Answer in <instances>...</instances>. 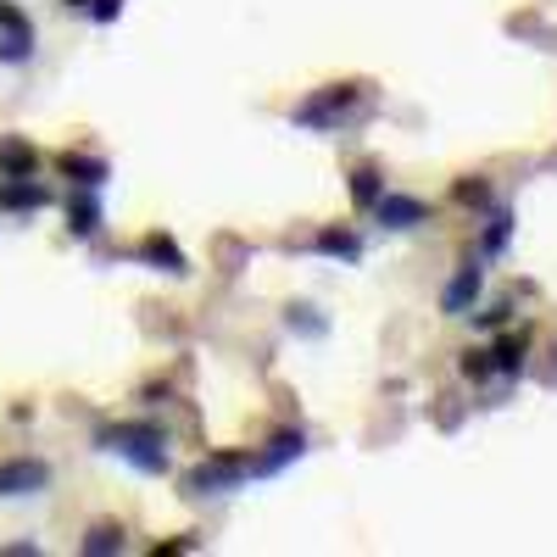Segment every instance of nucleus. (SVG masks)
Listing matches in <instances>:
<instances>
[{"mask_svg": "<svg viewBox=\"0 0 557 557\" xmlns=\"http://www.w3.org/2000/svg\"><path fill=\"white\" fill-rule=\"evenodd\" d=\"M62 7H78V12H89V7H96V0H62Z\"/></svg>", "mask_w": 557, "mask_h": 557, "instance_id": "24", "label": "nucleus"}, {"mask_svg": "<svg viewBox=\"0 0 557 557\" xmlns=\"http://www.w3.org/2000/svg\"><path fill=\"white\" fill-rule=\"evenodd\" d=\"M123 12V0H96V7H89V17H96V23H112Z\"/></svg>", "mask_w": 557, "mask_h": 557, "instance_id": "22", "label": "nucleus"}, {"mask_svg": "<svg viewBox=\"0 0 557 557\" xmlns=\"http://www.w3.org/2000/svg\"><path fill=\"white\" fill-rule=\"evenodd\" d=\"M134 257H139V262H151V268H162V273H190V262H184V251H178L168 235H146Z\"/></svg>", "mask_w": 557, "mask_h": 557, "instance_id": "14", "label": "nucleus"}, {"mask_svg": "<svg viewBox=\"0 0 557 557\" xmlns=\"http://www.w3.org/2000/svg\"><path fill=\"white\" fill-rule=\"evenodd\" d=\"M318 251H323V257H341V262H357V257H362V240L351 235V228H323Z\"/></svg>", "mask_w": 557, "mask_h": 557, "instance_id": "17", "label": "nucleus"}, {"mask_svg": "<svg viewBox=\"0 0 557 557\" xmlns=\"http://www.w3.org/2000/svg\"><path fill=\"white\" fill-rule=\"evenodd\" d=\"M51 207V190L39 178H0V212H39Z\"/></svg>", "mask_w": 557, "mask_h": 557, "instance_id": "9", "label": "nucleus"}, {"mask_svg": "<svg viewBox=\"0 0 557 557\" xmlns=\"http://www.w3.org/2000/svg\"><path fill=\"white\" fill-rule=\"evenodd\" d=\"M457 201L474 207V212H485V207H491V184H485V178H457Z\"/></svg>", "mask_w": 557, "mask_h": 557, "instance_id": "19", "label": "nucleus"}, {"mask_svg": "<svg viewBox=\"0 0 557 557\" xmlns=\"http://www.w3.org/2000/svg\"><path fill=\"white\" fill-rule=\"evenodd\" d=\"M67 178H73V190H101V184L112 178V168L101 162V157H84V151H67L62 162H57Z\"/></svg>", "mask_w": 557, "mask_h": 557, "instance_id": "12", "label": "nucleus"}, {"mask_svg": "<svg viewBox=\"0 0 557 557\" xmlns=\"http://www.w3.org/2000/svg\"><path fill=\"white\" fill-rule=\"evenodd\" d=\"M480 290H485V268L469 257V262L451 273V285L441 290V312H446V318H469L474 301H480Z\"/></svg>", "mask_w": 557, "mask_h": 557, "instance_id": "4", "label": "nucleus"}, {"mask_svg": "<svg viewBox=\"0 0 557 557\" xmlns=\"http://www.w3.org/2000/svg\"><path fill=\"white\" fill-rule=\"evenodd\" d=\"M524 362H530V335H502V341L491 346V368H496L502 380L524 374Z\"/></svg>", "mask_w": 557, "mask_h": 557, "instance_id": "13", "label": "nucleus"}, {"mask_svg": "<svg viewBox=\"0 0 557 557\" xmlns=\"http://www.w3.org/2000/svg\"><path fill=\"white\" fill-rule=\"evenodd\" d=\"M507 240H513V212L496 207V212L485 218V228H480V251H485V257H502Z\"/></svg>", "mask_w": 557, "mask_h": 557, "instance_id": "16", "label": "nucleus"}, {"mask_svg": "<svg viewBox=\"0 0 557 557\" xmlns=\"http://www.w3.org/2000/svg\"><path fill=\"white\" fill-rule=\"evenodd\" d=\"M507 312H513V307L496 301V307H485V312H480V323H485V330H496V323H507Z\"/></svg>", "mask_w": 557, "mask_h": 557, "instance_id": "23", "label": "nucleus"}, {"mask_svg": "<svg viewBox=\"0 0 557 557\" xmlns=\"http://www.w3.org/2000/svg\"><path fill=\"white\" fill-rule=\"evenodd\" d=\"M128 541H123V524H96L84 541H78V552H89V557H112V552H123Z\"/></svg>", "mask_w": 557, "mask_h": 557, "instance_id": "18", "label": "nucleus"}, {"mask_svg": "<svg viewBox=\"0 0 557 557\" xmlns=\"http://www.w3.org/2000/svg\"><path fill=\"white\" fill-rule=\"evenodd\" d=\"M39 173V151L28 146L23 134L12 139H0V178H34Z\"/></svg>", "mask_w": 557, "mask_h": 557, "instance_id": "11", "label": "nucleus"}, {"mask_svg": "<svg viewBox=\"0 0 557 557\" xmlns=\"http://www.w3.org/2000/svg\"><path fill=\"white\" fill-rule=\"evenodd\" d=\"M357 96H362V84H323L312 101H301V107L290 112V123H296V128H318V134H330V128H341V123H346V112L357 107Z\"/></svg>", "mask_w": 557, "mask_h": 557, "instance_id": "2", "label": "nucleus"}, {"mask_svg": "<svg viewBox=\"0 0 557 557\" xmlns=\"http://www.w3.org/2000/svg\"><path fill=\"white\" fill-rule=\"evenodd\" d=\"M246 480H251V469L240 457H207L201 469L184 474V491L190 496H228V491H240Z\"/></svg>", "mask_w": 557, "mask_h": 557, "instance_id": "3", "label": "nucleus"}, {"mask_svg": "<svg viewBox=\"0 0 557 557\" xmlns=\"http://www.w3.org/2000/svg\"><path fill=\"white\" fill-rule=\"evenodd\" d=\"M385 196V178H380V168L374 162H357L351 168V201L362 207V212H374V201Z\"/></svg>", "mask_w": 557, "mask_h": 557, "instance_id": "15", "label": "nucleus"}, {"mask_svg": "<svg viewBox=\"0 0 557 557\" xmlns=\"http://www.w3.org/2000/svg\"><path fill=\"white\" fill-rule=\"evenodd\" d=\"M374 218H380V228H391V235H407V228L430 223V201L401 196V190H385V196L374 201Z\"/></svg>", "mask_w": 557, "mask_h": 557, "instance_id": "5", "label": "nucleus"}, {"mask_svg": "<svg viewBox=\"0 0 557 557\" xmlns=\"http://www.w3.org/2000/svg\"><path fill=\"white\" fill-rule=\"evenodd\" d=\"M462 374H469V380H485V374H491V351H469V357H462Z\"/></svg>", "mask_w": 557, "mask_h": 557, "instance_id": "21", "label": "nucleus"}, {"mask_svg": "<svg viewBox=\"0 0 557 557\" xmlns=\"http://www.w3.org/2000/svg\"><path fill=\"white\" fill-rule=\"evenodd\" d=\"M101 223H107V212H101V196H96V190H78V196L67 201V228H73L78 240L101 235Z\"/></svg>", "mask_w": 557, "mask_h": 557, "instance_id": "10", "label": "nucleus"}, {"mask_svg": "<svg viewBox=\"0 0 557 557\" xmlns=\"http://www.w3.org/2000/svg\"><path fill=\"white\" fill-rule=\"evenodd\" d=\"M51 485V469H45L39 457H12V462H0V502L7 496H34Z\"/></svg>", "mask_w": 557, "mask_h": 557, "instance_id": "8", "label": "nucleus"}, {"mask_svg": "<svg viewBox=\"0 0 557 557\" xmlns=\"http://www.w3.org/2000/svg\"><path fill=\"white\" fill-rule=\"evenodd\" d=\"M101 451L123 457L128 469H139V474H168L173 469L168 435L157 424H112V430H101Z\"/></svg>", "mask_w": 557, "mask_h": 557, "instance_id": "1", "label": "nucleus"}, {"mask_svg": "<svg viewBox=\"0 0 557 557\" xmlns=\"http://www.w3.org/2000/svg\"><path fill=\"white\" fill-rule=\"evenodd\" d=\"M301 451H307V435H301V430H278L257 457H246V469H251V480H268V474L285 469V462H296Z\"/></svg>", "mask_w": 557, "mask_h": 557, "instance_id": "7", "label": "nucleus"}, {"mask_svg": "<svg viewBox=\"0 0 557 557\" xmlns=\"http://www.w3.org/2000/svg\"><path fill=\"white\" fill-rule=\"evenodd\" d=\"M290 330H301L307 341H323V335H330V323H323L312 307H290Z\"/></svg>", "mask_w": 557, "mask_h": 557, "instance_id": "20", "label": "nucleus"}, {"mask_svg": "<svg viewBox=\"0 0 557 557\" xmlns=\"http://www.w3.org/2000/svg\"><path fill=\"white\" fill-rule=\"evenodd\" d=\"M34 57V23L12 7V0H0V62H28Z\"/></svg>", "mask_w": 557, "mask_h": 557, "instance_id": "6", "label": "nucleus"}]
</instances>
